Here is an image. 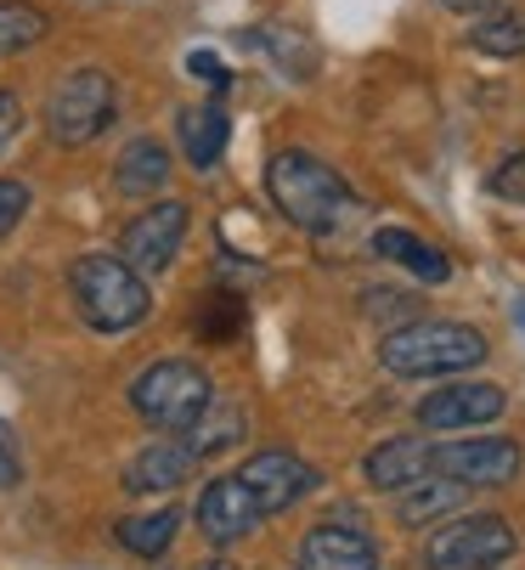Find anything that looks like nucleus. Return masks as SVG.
<instances>
[{
	"label": "nucleus",
	"instance_id": "9d476101",
	"mask_svg": "<svg viewBox=\"0 0 525 570\" xmlns=\"http://www.w3.org/2000/svg\"><path fill=\"white\" fill-rule=\"evenodd\" d=\"M182 237H187V204H153L147 215H136L119 237V255L147 277L164 272L175 255H182Z\"/></svg>",
	"mask_w": 525,
	"mask_h": 570
},
{
	"label": "nucleus",
	"instance_id": "412c9836",
	"mask_svg": "<svg viewBox=\"0 0 525 570\" xmlns=\"http://www.w3.org/2000/svg\"><path fill=\"white\" fill-rule=\"evenodd\" d=\"M46 12L40 7H23V0H0V57H18L29 46L46 40Z\"/></svg>",
	"mask_w": 525,
	"mask_h": 570
},
{
	"label": "nucleus",
	"instance_id": "2eb2a0df",
	"mask_svg": "<svg viewBox=\"0 0 525 570\" xmlns=\"http://www.w3.org/2000/svg\"><path fill=\"white\" fill-rule=\"evenodd\" d=\"M469 485L453 480V474H429V480H412L396 492V520L401 525H435V520H447L458 503H464Z\"/></svg>",
	"mask_w": 525,
	"mask_h": 570
},
{
	"label": "nucleus",
	"instance_id": "c85d7f7f",
	"mask_svg": "<svg viewBox=\"0 0 525 570\" xmlns=\"http://www.w3.org/2000/svg\"><path fill=\"white\" fill-rule=\"evenodd\" d=\"M519 322H525V299H519Z\"/></svg>",
	"mask_w": 525,
	"mask_h": 570
},
{
	"label": "nucleus",
	"instance_id": "dca6fc26",
	"mask_svg": "<svg viewBox=\"0 0 525 570\" xmlns=\"http://www.w3.org/2000/svg\"><path fill=\"white\" fill-rule=\"evenodd\" d=\"M373 255L407 266V272L424 277V283H447V277H453V261H447L441 249H429V243H424L418 232H407V226H379V232H373Z\"/></svg>",
	"mask_w": 525,
	"mask_h": 570
},
{
	"label": "nucleus",
	"instance_id": "f8f14e48",
	"mask_svg": "<svg viewBox=\"0 0 525 570\" xmlns=\"http://www.w3.org/2000/svg\"><path fill=\"white\" fill-rule=\"evenodd\" d=\"M362 474H368L373 492H401V485H412V480H429L435 474V441H424V435H390V441H379L362 458Z\"/></svg>",
	"mask_w": 525,
	"mask_h": 570
},
{
	"label": "nucleus",
	"instance_id": "6ab92c4d",
	"mask_svg": "<svg viewBox=\"0 0 525 570\" xmlns=\"http://www.w3.org/2000/svg\"><path fill=\"white\" fill-rule=\"evenodd\" d=\"M175 531H182V514H175V509H158V514H130V520H119V525H114L119 548H130V553H142V559L169 553Z\"/></svg>",
	"mask_w": 525,
	"mask_h": 570
},
{
	"label": "nucleus",
	"instance_id": "4be33fe9",
	"mask_svg": "<svg viewBox=\"0 0 525 570\" xmlns=\"http://www.w3.org/2000/svg\"><path fill=\"white\" fill-rule=\"evenodd\" d=\"M469 46H475V51H492V57H519V51H525V23L508 18V12L480 18V23L469 29Z\"/></svg>",
	"mask_w": 525,
	"mask_h": 570
},
{
	"label": "nucleus",
	"instance_id": "0eeeda50",
	"mask_svg": "<svg viewBox=\"0 0 525 570\" xmlns=\"http://www.w3.org/2000/svg\"><path fill=\"white\" fill-rule=\"evenodd\" d=\"M237 480L254 492V503L266 509V514H283V509H294L300 498H311L317 485H322V474L305 463V458H294V452H254V458H243V469H237Z\"/></svg>",
	"mask_w": 525,
	"mask_h": 570
},
{
	"label": "nucleus",
	"instance_id": "423d86ee",
	"mask_svg": "<svg viewBox=\"0 0 525 570\" xmlns=\"http://www.w3.org/2000/svg\"><path fill=\"white\" fill-rule=\"evenodd\" d=\"M114 79L103 68H79L68 73L62 86L51 91L46 102V125H51V141L62 147H85V141H97L108 125H114Z\"/></svg>",
	"mask_w": 525,
	"mask_h": 570
},
{
	"label": "nucleus",
	"instance_id": "20e7f679",
	"mask_svg": "<svg viewBox=\"0 0 525 570\" xmlns=\"http://www.w3.org/2000/svg\"><path fill=\"white\" fill-rule=\"evenodd\" d=\"M130 406H136L153 430L187 435V430L210 413V406H215V384H210V373L193 367V362H153L147 373H136Z\"/></svg>",
	"mask_w": 525,
	"mask_h": 570
},
{
	"label": "nucleus",
	"instance_id": "b1692460",
	"mask_svg": "<svg viewBox=\"0 0 525 570\" xmlns=\"http://www.w3.org/2000/svg\"><path fill=\"white\" fill-rule=\"evenodd\" d=\"M29 215V187L23 181H0V237Z\"/></svg>",
	"mask_w": 525,
	"mask_h": 570
},
{
	"label": "nucleus",
	"instance_id": "f3484780",
	"mask_svg": "<svg viewBox=\"0 0 525 570\" xmlns=\"http://www.w3.org/2000/svg\"><path fill=\"white\" fill-rule=\"evenodd\" d=\"M164 181H169V153H164V141H130L125 153H119V165H114V187L125 193V198H153V193H164Z\"/></svg>",
	"mask_w": 525,
	"mask_h": 570
},
{
	"label": "nucleus",
	"instance_id": "cd10ccee",
	"mask_svg": "<svg viewBox=\"0 0 525 570\" xmlns=\"http://www.w3.org/2000/svg\"><path fill=\"white\" fill-rule=\"evenodd\" d=\"M198 570H232V564H226V559H210V564H198Z\"/></svg>",
	"mask_w": 525,
	"mask_h": 570
},
{
	"label": "nucleus",
	"instance_id": "1a4fd4ad",
	"mask_svg": "<svg viewBox=\"0 0 525 570\" xmlns=\"http://www.w3.org/2000/svg\"><path fill=\"white\" fill-rule=\"evenodd\" d=\"M435 474H453L480 492H497L519 474V446L508 435H480V441H447L435 446Z\"/></svg>",
	"mask_w": 525,
	"mask_h": 570
},
{
	"label": "nucleus",
	"instance_id": "aec40b11",
	"mask_svg": "<svg viewBox=\"0 0 525 570\" xmlns=\"http://www.w3.org/2000/svg\"><path fill=\"white\" fill-rule=\"evenodd\" d=\"M187 446H193V458H210V452H226L232 441H243V413H237V406H226V401H215L210 406V413L182 435Z\"/></svg>",
	"mask_w": 525,
	"mask_h": 570
},
{
	"label": "nucleus",
	"instance_id": "393cba45",
	"mask_svg": "<svg viewBox=\"0 0 525 570\" xmlns=\"http://www.w3.org/2000/svg\"><path fill=\"white\" fill-rule=\"evenodd\" d=\"M187 68L204 79L210 91H226V86H232V73H226V62H221L215 51H193V57H187Z\"/></svg>",
	"mask_w": 525,
	"mask_h": 570
},
{
	"label": "nucleus",
	"instance_id": "5701e85b",
	"mask_svg": "<svg viewBox=\"0 0 525 570\" xmlns=\"http://www.w3.org/2000/svg\"><path fill=\"white\" fill-rule=\"evenodd\" d=\"M492 193H497V198H508V204H525V153L503 158V165L492 170Z\"/></svg>",
	"mask_w": 525,
	"mask_h": 570
},
{
	"label": "nucleus",
	"instance_id": "4468645a",
	"mask_svg": "<svg viewBox=\"0 0 525 570\" xmlns=\"http://www.w3.org/2000/svg\"><path fill=\"white\" fill-rule=\"evenodd\" d=\"M193 463H198V458H193L187 441H153V446H142V452L125 463V492H136V498L175 492V485H187Z\"/></svg>",
	"mask_w": 525,
	"mask_h": 570
},
{
	"label": "nucleus",
	"instance_id": "7ed1b4c3",
	"mask_svg": "<svg viewBox=\"0 0 525 570\" xmlns=\"http://www.w3.org/2000/svg\"><path fill=\"white\" fill-rule=\"evenodd\" d=\"M68 288H74L79 316L97 334H125L153 311V294L125 255H79L68 272Z\"/></svg>",
	"mask_w": 525,
	"mask_h": 570
},
{
	"label": "nucleus",
	"instance_id": "6e6552de",
	"mask_svg": "<svg viewBox=\"0 0 525 570\" xmlns=\"http://www.w3.org/2000/svg\"><path fill=\"white\" fill-rule=\"evenodd\" d=\"M503 406H508V395H503V384H441L435 395H424L418 401V424L424 430H435V435H453V430H480V424H492V419H503Z\"/></svg>",
	"mask_w": 525,
	"mask_h": 570
},
{
	"label": "nucleus",
	"instance_id": "bb28decb",
	"mask_svg": "<svg viewBox=\"0 0 525 570\" xmlns=\"http://www.w3.org/2000/svg\"><path fill=\"white\" fill-rule=\"evenodd\" d=\"M23 480V458H18V441H12V430L0 424V485H18Z\"/></svg>",
	"mask_w": 525,
	"mask_h": 570
},
{
	"label": "nucleus",
	"instance_id": "9b49d317",
	"mask_svg": "<svg viewBox=\"0 0 525 570\" xmlns=\"http://www.w3.org/2000/svg\"><path fill=\"white\" fill-rule=\"evenodd\" d=\"M260 520H266V509L254 503V492H249L237 474H221V480H210L204 492H198V531H204L215 548L243 542Z\"/></svg>",
	"mask_w": 525,
	"mask_h": 570
},
{
	"label": "nucleus",
	"instance_id": "a211bd4d",
	"mask_svg": "<svg viewBox=\"0 0 525 570\" xmlns=\"http://www.w3.org/2000/svg\"><path fill=\"white\" fill-rule=\"evenodd\" d=\"M226 141H232V125H226V114H221L215 102L182 114V153H187L193 170H215L221 153H226Z\"/></svg>",
	"mask_w": 525,
	"mask_h": 570
},
{
	"label": "nucleus",
	"instance_id": "f03ea898",
	"mask_svg": "<svg viewBox=\"0 0 525 570\" xmlns=\"http://www.w3.org/2000/svg\"><path fill=\"white\" fill-rule=\"evenodd\" d=\"M379 362L396 379H447L486 362V334L469 322H407L379 340Z\"/></svg>",
	"mask_w": 525,
	"mask_h": 570
},
{
	"label": "nucleus",
	"instance_id": "f257e3e1",
	"mask_svg": "<svg viewBox=\"0 0 525 570\" xmlns=\"http://www.w3.org/2000/svg\"><path fill=\"white\" fill-rule=\"evenodd\" d=\"M266 193L300 232H339V226L357 220V193H350L317 153H300V147L278 153L266 165Z\"/></svg>",
	"mask_w": 525,
	"mask_h": 570
},
{
	"label": "nucleus",
	"instance_id": "39448f33",
	"mask_svg": "<svg viewBox=\"0 0 525 570\" xmlns=\"http://www.w3.org/2000/svg\"><path fill=\"white\" fill-rule=\"evenodd\" d=\"M519 537L503 514H469L453 525H435L429 548H424V570H497L503 559H514Z\"/></svg>",
	"mask_w": 525,
	"mask_h": 570
},
{
	"label": "nucleus",
	"instance_id": "ddd939ff",
	"mask_svg": "<svg viewBox=\"0 0 525 570\" xmlns=\"http://www.w3.org/2000/svg\"><path fill=\"white\" fill-rule=\"evenodd\" d=\"M300 570H379V542L357 525H317L300 542Z\"/></svg>",
	"mask_w": 525,
	"mask_h": 570
},
{
	"label": "nucleus",
	"instance_id": "a878e982",
	"mask_svg": "<svg viewBox=\"0 0 525 570\" xmlns=\"http://www.w3.org/2000/svg\"><path fill=\"white\" fill-rule=\"evenodd\" d=\"M18 130H23V102L12 91H0V153L18 141Z\"/></svg>",
	"mask_w": 525,
	"mask_h": 570
}]
</instances>
